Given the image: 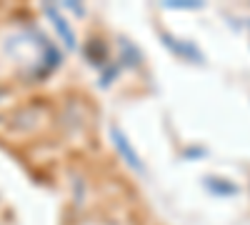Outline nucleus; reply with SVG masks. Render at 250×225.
Instances as JSON below:
<instances>
[{"mask_svg":"<svg viewBox=\"0 0 250 225\" xmlns=\"http://www.w3.org/2000/svg\"><path fill=\"white\" fill-rule=\"evenodd\" d=\"M110 138H113V145H115V150H118V155L123 158V163H128V168H133L135 173H145V165H143V160H140V155L135 153V148H133V143L128 140V135H125L118 125H110Z\"/></svg>","mask_w":250,"mask_h":225,"instance_id":"1","label":"nucleus"},{"mask_svg":"<svg viewBox=\"0 0 250 225\" xmlns=\"http://www.w3.org/2000/svg\"><path fill=\"white\" fill-rule=\"evenodd\" d=\"M160 40L165 43V48L168 50H173L175 55H180L183 60H190V63H203V53L190 43V40H178V38H173L170 33H160Z\"/></svg>","mask_w":250,"mask_h":225,"instance_id":"2","label":"nucleus"},{"mask_svg":"<svg viewBox=\"0 0 250 225\" xmlns=\"http://www.w3.org/2000/svg\"><path fill=\"white\" fill-rule=\"evenodd\" d=\"M43 10H45V15L53 20V28H55V33L60 35V43L65 45L68 50H73V48H75V33H73V28L68 25V20L62 18V15L58 13V8H55V5H50V3H48Z\"/></svg>","mask_w":250,"mask_h":225,"instance_id":"3","label":"nucleus"},{"mask_svg":"<svg viewBox=\"0 0 250 225\" xmlns=\"http://www.w3.org/2000/svg\"><path fill=\"white\" fill-rule=\"evenodd\" d=\"M83 55H85V60L90 65H95V68H105L108 63V48H105V43L103 40H88L85 45H83Z\"/></svg>","mask_w":250,"mask_h":225,"instance_id":"4","label":"nucleus"},{"mask_svg":"<svg viewBox=\"0 0 250 225\" xmlns=\"http://www.w3.org/2000/svg\"><path fill=\"white\" fill-rule=\"evenodd\" d=\"M120 53H123V58H120V63H125V65H130V68H135L138 63H143V53L130 43V40H120Z\"/></svg>","mask_w":250,"mask_h":225,"instance_id":"5","label":"nucleus"},{"mask_svg":"<svg viewBox=\"0 0 250 225\" xmlns=\"http://www.w3.org/2000/svg\"><path fill=\"white\" fill-rule=\"evenodd\" d=\"M205 188L213 190L215 195H235L238 193V188L230 185V183L223 180V178H205Z\"/></svg>","mask_w":250,"mask_h":225,"instance_id":"6","label":"nucleus"},{"mask_svg":"<svg viewBox=\"0 0 250 225\" xmlns=\"http://www.w3.org/2000/svg\"><path fill=\"white\" fill-rule=\"evenodd\" d=\"M118 70H120V65H118V63H113V65H105V68H103V75H100V80H98V83H100L103 88H108V85L113 83V78L118 75Z\"/></svg>","mask_w":250,"mask_h":225,"instance_id":"7","label":"nucleus"},{"mask_svg":"<svg viewBox=\"0 0 250 225\" xmlns=\"http://www.w3.org/2000/svg\"><path fill=\"white\" fill-rule=\"evenodd\" d=\"M165 5H168V8H188V10H195V8H200L203 3H195V0H183V3H178V0H168Z\"/></svg>","mask_w":250,"mask_h":225,"instance_id":"8","label":"nucleus"},{"mask_svg":"<svg viewBox=\"0 0 250 225\" xmlns=\"http://www.w3.org/2000/svg\"><path fill=\"white\" fill-rule=\"evenodd\" d=\"M65 8H70L75 15H83V13H85V10H83V5H78V3H73V0H68V3H65Z\"/></svg>","mask_w":250,"mask_h":225,"instance_id":"9","label":"nucleus"}]
</instances>
